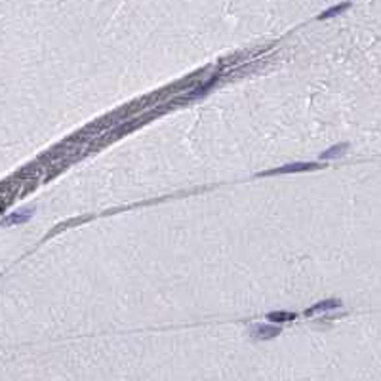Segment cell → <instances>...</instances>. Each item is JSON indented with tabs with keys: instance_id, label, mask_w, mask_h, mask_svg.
<instances>
[{
	"instance_id": "obj_4",
	"label": "cell",
	"mask_w": 381,
	"mask_h": 381,
	"mask_svg": "<svg viewBox=\"0 0 381 381\" xmlns=\"http://www.w3.org/2000/svg\"><path fill=\"white\" fill-rule=\"evenodd\" d=\"M267 318H269L271 322L280 324V322H286V320H293V318H295V315H293V313H284V311H277V313H269V315H267Z\"/></svg>"
},
{
	"instance_id": "obj_5",
	"label": "cell",
	"mask_w": 381,
	"mask_h": 381,
	"mask_svg": "<svg viewBox=\"0 0 381 381\" xmlns=\"http://www.w3.org/2000/svg\"><path fill=\"white\" fill-rule=\"evenodd\" d=\"M347 151V143H339V145H334V147H330L328 151H324L322 155H320V159H336V157H341L343 153Z\"/></svg>"
},
{
	"instance_id": "obj_1",
	"label": "cell",
	"mask_w": 381,
	"mask_h": 381,
	"mask_svg": "<svg viewBox=\"0 0 381 381\" xmlns=\"http://www.w3.org/2000/svg\"><path fill=\"white\" fill-rule=\"evenodd\" d=\"M318 164L317 162H293V164H286V166H280L277 170H269L265 172L263 176H280V174H295V172H307V170H317Z\"/></svg>"
},
{
	"instance_id": "obj_3",
	"label": "cell",
	"mask_w": 381,
	"mask_h": 381,
	"mask_svg": "<svg viewBox=\"0 0 381 381\" xmlns=\"http://www.w3.org/2000/svg\"><path fill=\"white\" fill-rule=\"evenodd\" d=\"M337 307H341V301H339V299H326V301H320V303L313 305V307L307 311V315L326 313V311H332V309H337Z\"/></svg>"
},
{
	"instance_id": "obj_2",
	"label": "cell",
	"mask_w": 381,
	"mask_h": 381,
	"mask_svg": "<svg viewBox=\"0 0 381 381\" xmlns=\"http://www.w3.org/2000/svg\"><path fill=\"white\" fill-rule=\"evenodd\" d=\"M280 334V326H271V324H254L250 328V336L254 339H273Z\"/></svg>"
},
{
	"instance_id": "obj_6",
	"label": "cell",
	"mask_w": 381,
	"mask_h": 381,
	"mask_svg": "<svg viewBox=\"0 0 381 381\" xmlns=\"http://www.w3.org/2000/svg\"><path fill=\"white\" fill-rule=\"evenodd\" d=\"M351 4L349 2H343V4H339V6H334V8H330V10H326L322 15H318V19H328V17H334V15L341 14V12H345L347 8H349Z\"/></svg>"
}]
</instances>
